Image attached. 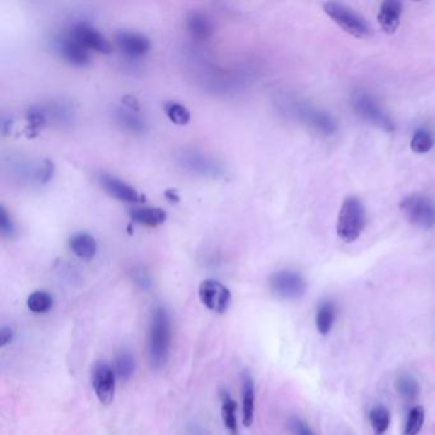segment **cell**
<instances>
[{
    "mask_svg": "<svg viewBox=\"0 0 435 435\" xmlns=\"http://www.w3.org/2000/svg\"><path fill=\"white\" fill-rule=\"evenodd\" d=\"M170 344H171V320L168 311L158 306L151 317L147 337L149 359L153 369L163 368L169 359Z\"/></svg>",
    "mask_w": 435,
    "mask_h": 435,
    "instance_id": "obj_1",
    "label": "cell"
},
{
    "mask_svg": "<svg viewBox=\"0 0 435 435\" xmlns=\"http://www.w3.org/2000/svg\"><path fill=\"white\" fill-rule=\"evenodd\" d=\"M365 226V208L355 197L344 199L337 219V235L344 243H354Z\"/></svg>",
    "mask_w": 435,
    "mask_h": 435,
    "instance_id": "obj_2",
    "label": "cell"
},
{
    "mask_svg": "<svg viewBox=\"0 0 435 435\" xmlns=\"http://www.w3.org/2000/svg\"><path fill=\"white\" fill-rule=\"evenodd\" d=\"M323 8L327 16L335 23H337L344 33L355 36L357 39H365L371 36V27L368 25V22L356 12H354L351 8L336 1L325 3Z\"/></svg>",
    "mask_w": 435,
    "mask_h": 435,
    "instance_id": "obj_3",
    "label": "cell"
},
{
    "mask_svg": "<svg viewBox=\"0 0 435 435\" xmlns=\"http://www.w3.org/2000/svg\"><path fill=\"white\" fill-rule=\"evenodd\" d=\"M403 216L417 228L429 230L435 226V203L425 195L406 197L401 204Z\"/></svg>",
    "mask_w": 435,
    "mask_h": 435,
    "instance_id": "obj_4",
    "label": "cell"
},
{
    "mask_svg": "<svg viewBox=\"0 0 435 435\" xmlns=\"http://www.w3.org/2000/svg\"><path fill=\"white\" fill-rule=\"evenodd\" d=\"M269 289L279 299H299L306 294V282L300 273L284 269L269 277Z\"/></svg>",
    "mask_w": 435,
    "mask_h": 435,
    "instance_id": "obj_5",
    "label": "cell"
},
{
    "mask_svg": "<svg viewBox=\"0 0 435 435\" xmlns=\"http://www.w3.org/2000/svg\"><path fill=\"white\" fill-rule=\"evenodd\" d=\"M199 299L211 312L224 314L231 303V293L228 287L216 279H204L199 285Z\"/></svg>",
    "mask_w": 435,
    "mask_h": 435,
    "instance_id": "obj_6",
    "label": "cell"
},
{
    "mask_svg": "<svg viewBox=\"0 0 435 435\" xmlns=\"http://www.w3.org/2000/svg\"><path fill=\"white\" fill-rule=\"evenodd\" d=\"M117 374L110 365L98 361L92 369V387L98 401L103 405H110L115 396Z\"/></svg>",
    "mask_w": 435,
    "mask_h": 435,
    "instance_id": "obj_7",
    "label": "cell"
},
{
    "mask_svg": "<svg viewBox=\"0 0 435 435\" xmlns=\"http://www.w3.org/2000/svg\"><path fill=\"white\" fill-rule=\"evenodd\" d=\"M354 108L359 115H361L371 124L377 125L381 129L385 132H392L395 129L390 117L381 109V106L369 95L366 93L356 95L354 98Z\"/></svg>",
    "mask_w": 435,
    "mask_h": 435,
    "instance_id": "obj_8",
    "label": "cell"
},
{
    "mask_svg": "<svg viewBox=\"0 0 435 435\" xmlns=\"http://www.w3.org/2000/svg\"><path fill=\"white\" fill-rule=\"evenodd\" d=\"M69 33L81 45L85 46L88 52L93 50L100 54H110L112 50L109 40L95 27L86 22H79L77 25H74Z\"/></svg>",
    "mask_w": 435,
    "mask_h": 435,
    "instance_id": "obj_9",
    "label": "cell"
},
{
    "mask_svg": "<svg viewBox=\"0 0 435 435\" xmlns=\"http://www.w3.org/2000/svg\"><path fill=\"white\" fill-rule=\"evenodd\" d=\"M57 50L66 63L74 66H86L91 62L90 52L85 46L81 45L71 33L57 40Z\"/></svg>",
    "mask_w": 435,
    "mask_h": 435,
    "instance_id": "obj_10",
    "label": "cell"
},
{
    "mask_svg": "<svg viewBox=\"0 0 435 435\" xmlns=\"http://www.w3.org/2000/svg\"><path fill=\"white\" fill-rule=\"evenodd\" d=\"M98 182L104 188L105 192L117 201L127 202V203H141L144 201V197L139 195L136 189L130 187L128 182H123L115 176L103 174L98 178Z\"/></svg>",
    "mask_w": 435,
    "mask_h": 435,
    "instance_id": "obj_11",
    "label": "cell"
},
{
    "mask_svg": "<svg viewBox=\"0 0 435 435\" xmlns=\"http://www.w3.org/2000/svg\"><path fill=\"white\" fill-rule=\"evenodd\" d=\"M115 41L119 49L130 58H141L151 50V40L143 33L120 31L115 35Z\"/></svg>",
    "mask_w": 435,
    "mask_h": 435,
    "instance_id": "obj_12",
    "label": "cell"
},
{
    "mask_svg": "<svg viewBox=\"0 0 435 435\" xmlns=\"http://www.w3.org/2000/svg\"><path fill=\"white\" fill-rule=\"evenodd\" d=\"M402 3L397 0L384 1L378 13V22L387 33H396L402 16Z\"/></svg>",
    "mask_w": 435,
    "mask_h": 435,
    "instance_id": "obj_13",
    "label": "cell"
},
{
    "mask_svg": "<svg viewBox=\"0 0 435 435\" xmlns=\"http://www.w3.org/2000/svg\"><path fill=\"white\" fill-rule=\"evenodd\" d=\"M299 111L300 117H303L311 127L319 130L320 133L331 136L336 132V123L327 112L314 110V109H311L309 106L301 108V110Z\"/></svg>",
    "mask_w": 435,
    "mask_h": 435,
    "instance_id": "obj_14",
    "label": "cell"
},
{
    "mask_svg": "<svg viewBox=\"0 0 435 435\" xmlns=\"http://www.w3.org/2000/svg\"><path fill=\"white\" fill-rule=\"evenodd\" d=\"M69 248L81 260H90L96 255L98 243L92 235L79 233L73 235L69 239Z\"/></svg>",
    "mask_w": 435,
    "mask_h": 435,
    "instance_id": "obj_15",
    "label": "cell"
},
{
    "mask_svg": "<svg viewBox=\"0 0 435 435\" xmlns=\"http://www.w3.org/2000/svg\"><path fill=\"white\" fill-rule=\"evenodd\" d=\"M132 221L149 228H156L166 221V212L161 208L138 207L130 209Z\"/></svg>",
    "mask_w": 435,
    "mask_h": 435,
    "instance_id": "obj_16",
    "label": "cell"
},
{
    "mask_svg": "<svg viewBox=\"0 0 435 435\" xmlns=\"http://www.w3.org/2000/svg\"><path fill=\"white\" fill-rule=\"evenodd\" d=\"M187 27L193 37L207 40L214 33V25L206 14L201 12H190L187 17Z\"/></svg>",
    "mask_w": 435,
    "mask_h": 435,
    "instance_id": "obj_17",
    "label": "cell"
},
{
    "mask_svg": "<svg viewBox=\"0 0 435 435\" xmlns=\"http://www.w3.org/2000/svg\"><path fill=\"white\" fill-rule=\"evenodd\" d=\"M241 398H243V424L245 427H250L254 422V383L252 377L244 373L243 374V387H241Z\"/></svg>",
    "mask_w": 435,
    "mask_h": 435,
    "instance_id": "obj_18",
    "label": "cell"
},
{
    "mask_svg": "<svg viewBox=\"0 0 435 435\" xmlns=\"http://www.w3.org/2000/svg\"><path fill=\"white\" fill-rule=\"evenodd\" d=\"M221 417L225 428L231 435H238V422H236V402L230 396L228 390L221 392Z\"/></svg>",
    "mask_w": 435,
    "mask_h": 435,
    "instance_id": "obj_19",
    "label": "cell"
},
{
    "mask_svg": "<svg viewBox=\"0 0 435 435\" xmlns=\"http://www.w3.org/2000/svg\"><path fill=\"white\" fill-rule=\"evenodd\" d=\"M336 306L331 301H325L319 306L315 315V325L322 336H327L331 332L336 319Z\"/></svg>",
    "mask_w": 435,
    "mask_h": 435,
    "instance_id": "obj_20",
    "label": "cell"
},
{
    "mask_svg": "<svg viewBox=\"0 0 435 435\" xmlns=\"http://www.w3.org/2000/svg\"><path fill=\"white\" fill-rule=\"evenodd\" d=\"M371 429L376 435H384L390 425V412L384 405L373 406L369 414Z\"/></svg>",
    "mask_w": 435,
    "mask_h": 435,
    "instance_id": "obj_21",
    "label": "cell"
},
{
    "mask_svg": "<svg viewBox=\"0 0 435 435\" xmlns=\"http://www.w3.org/2000/svg\"><path fill=\"white\" fill-rule=\"evenodd\" d=\"M136 371V360L130 355L129 352L123 351L120 352L114 361V371L117 374V378L120 381L127 382L130 378L133 377Z\"/></svg>",
    "mask_w": 435,
    "mask_h": 435,
    "instance_id": "obj_22",
    "label": "cell"
},
{
    "mask_svg": "<svg viewBox=\"0 0 435 435\" xmlns=\"http://www.w3.org/2000/svg\"><path fill=\"white\" fill-rule=\"evenodd\" d=\"M396 390L405 401L411 402L415 401L420 395V385L415 378L411 377L409 374H403L397 379Z\"/></svg>",
    "mask_w": 435,
    "mask_h": 435,
    "instance_id": "obj_23",
    "label": "cell"
},
{
    "mask_svg": "<svg viewBox=\"0 0 435 435\" xmlns=\"http://www.w3.org/2000/svg\"><path fill=\"white\" fill-rule=\"evenodd\" d=\"M117 119L119 123L123 125L125 129L134 132V133H143L146 130V123L142 117L138 115V111L132 109H120L117 111Z\"/></svg>",
    "mask_w": 435,
    "mask_h": 435,
    "instance_id": "obj_24",
    "label": "cell"
},
{
    "mask_svg": "<svg viewBox=\"0 0 435 435\" xmlns=\"http://www.w3.org/2000/svg\"><path fill=\"white\" fill-rule=\"evenodd\" d=\"M52 298L46 291H35L27 299V308L35 314L47 313L52 308Z\"/></svg>",
    "mask_w": 435,
    "mask_h": 435,
    "instance_id": "obj_25",
    "label": "cell"
},
{
    "mask_svg": "<svg viewBox=\"0 0 435 435\" xmlns=\"http://www.w3.org/2000/svg\"><path fill=\"white\" fill-rule=\"evenodd\" d=\"M425 420V410L422 406H415L410 410L407 420L405 424L402 435H417L422 430Z\"/></svg>",
    "mask_w": 435,
    "mask_h": 435,
    "instance_id": "obj_26",
    "label": "cell"
},
{
    "mask_svg": "<svg viewBox=\"0 0 435 435\" xmlns=\"http://www.w3.org/2000/svg\"><path fill=\"white\" fill-rule=\"evenodd\" d=\"M163 109L170 120L176 125H187L190 120V112L188 109L176 101H168L163 105Z\"/></svg>",
    "mask_w": 435,
    "mask_h": 435,
    "instance_id": "obj_27",
    "label": "cell"
},
{
    "mask_svg": "<svg viewBox=\"0 0 435 435\" xmlns=\"http://www.w3.org/2000/svg\"><path fill=\"white\" fill-rule=\"evenodd\" d=\"M434 138L428 130H417L411 139V150L416 153H427L433 149Z\"/></svg>",
    "mask_w": 435,
    "mask_h": 435,
    "instance_id": "obj_28",
    "label": "cell"
},
{
    "mask_svg": "<svg viewBox=\"0 0 435 435\" xmlns=\"http://www.w3.org/2000/svg\"><path fill=\"white\" fill-rule=\"evenodd\" d=\"M27 122L30 130L33 133H37V130L41 129L47 122L45 111L40 109L39 106H33L27 112Z\"/></svg>",
    "mask_w": 435,
    "mask_h": 435,
    "instance_id": "obj_29",
    "label": "cell"
},
{
    "mask_svg": "<svg viewBox=\"0 0 435 435\" xmlns=\"http://www.w3.org/2000/svg\"><path fill=\"white\" fill-rule=\"evenodd\" d=\"M0 231H1V235L8 239H11L13 235H16V225H14L13 219L4 206L0 207Z\"/></svg>",
    "mask_w": 435,
    "mask_h": 435,
    "instance_id": "obj_30",
    "label": "cell"
},
{
    "mask_svg": "<svg viewBox=\"0 0 435 435\" xmlns=\"http://www.w3.org/2000/svg\"><path fill=\"white\" fill-rule=\"evenodd\" d=\"M287 427L290 433L293 435H315L311 427L308 425V422H304L303 419H300L298 416H293L289 419Z\"/></svg>",
    "mask_w": 435,
    "mask_h": 435,
    "instance_id": "obj_31",
    "label": "cell"
},
{
    "mask_svg": "<svg viewBox=\"0 0 435 435\" xmlns=\"http://www.w3.org/2000/svg\"><path fill=\"white\" fill-rule=\"evenodd\" d=\"M52 173H54V165L52 161L46 160L45 163H42L41 169H40L39 174H37V179L39 182H47L52 179Z\"/></svg>",
    "mask_w": 435,
    "mask_h": 435,
    "instance_id": "obj_32",
    "label": "cell"
},
{
    "mask_svg": "<svg viewBox=\"0 0 435 435\" xmlns=\"http://www.w3.org/2000/svg\"><path fill=\"white\" fill-rule=\"evenodd\" d=\"M14 332L11 327H1L0 330V346L6 347L7 344H11L13 341Z\"/></svg>",
    "mask_w": 435,
    "mask_h": 435,
    "instance_id": "obj_33",
    "label": "cell"
},
{
    "mask_svg": "<svg viewBox=\"0 0 435 435\" xmlns=\"http://www.w3.org/2000/svg\"><path fill=\"white\" fill-rule=\"evenodd\" d=\"M165 197H166V199H169V201L173 202V203H178V202H180L179 195L176 193V190H174V189H169V190H166Z\"/></svg>",
    "mask_w": 435,
    "mask_h": 435,
    "instance_id": "obj_34",
    "label": "cell"
}]
</instances>
